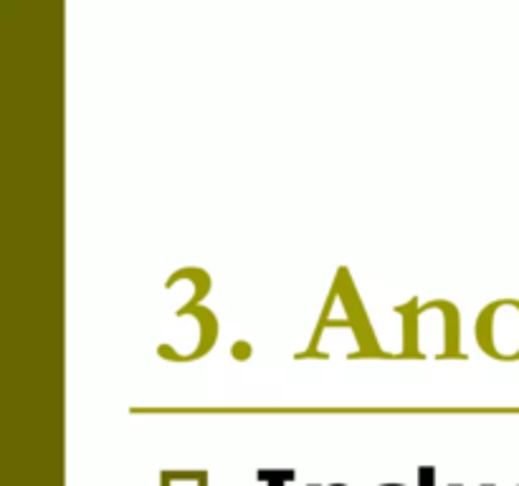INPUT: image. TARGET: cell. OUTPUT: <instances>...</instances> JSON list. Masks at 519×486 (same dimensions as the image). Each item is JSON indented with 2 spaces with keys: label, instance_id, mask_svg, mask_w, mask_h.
<instances>
[{
  "label": "cell",
  "instance_id": "6da1fadb",
  "mask_svg": "<svg viewBox=\"0 0 519 486\" xmlns=\"http://www.w3.org/2000/svg\"><path fill=\"white\" fill-rule=\"evenodd\" d=\"M418 481H421V486H433V469L423 466V469L418 471Z\"/></svg>",
  "mask_w": 519,
  "mask_h": 486
},
{
  "label": "cell",
  "instance_id": "7a4b0ae2",
  "mask_svg": "<svg viewBox=\"0 0 519 486\" xmlns=\"http://www.w3.org/2000/svg\"><path fill=\"white\" fill-rule=\"evenodd\" d=\"M271 486H282V484H276V481H274V484H271Z\"/></svg>",
  "mask_w": 519,
  "mask_h": 486
},
{
  "label": "cell",
  "instance_id": "3957f363",
  "mask_svg": "<svg viewBox=\"0 0 519 486\" xmlns=\"http://www.w3.org/2000/svg\"><path fill=\"white\" fill-rule=\"evenodd\" d=\"M335 486H342V484H335Z\"/></svg>",
  "mask_w": 519,
  "mask_h": 486
},
{
  "label": "cell",
  "instance_id": "277c9868",
  "mask_svg": "<svg viewBox=\"0 0 519 486\" xmlns=\"http://www.w3.org/2000/svg\"><path fill=\"white\" fill-rule=\"evenodd\" d=\"M487 486H492V484H487Z\"/></svg>",
  "mask_w": 519,
  "mask_h": 486
}]
</instances>
